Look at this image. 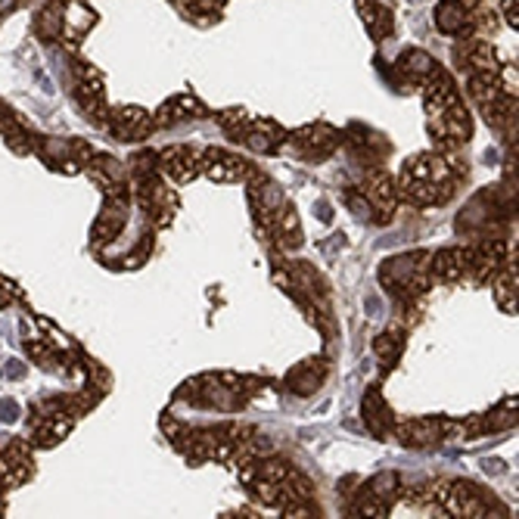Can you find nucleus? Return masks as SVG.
<instances>
[{
  "label": "nucleus",
  "instance_id": "1",
  "mask_svg": "<svg viewBox=\"0 0 519 519\" xmlns=\"http://www.w3.org/2000/svg\"><path fill=\"white\" fill-rule=\"evenodd\" d=\"M479 0H441L436 10V25L445 34L473 32V10Z\"/></svg>",
  "mask_w": 519,
  "mask_h": 519
},
{
  "label": "nucleus",
  "instance_id": "2",
  "mask_svg": "<svg viewBox=\"0 0 519 519\" xmlns=\"http://www.w3.org/2000/svg\"><path fill=\"white\" fill-rule=\"evenodd\" d=\"M199 165H202V171L215 181H236L249 171V165L243 162V159L227 156V153H221V150H209L206 156L199 159Z\"/></svg>",
  "mask_w": 519,
  "mask_h": 519
},
{
  "label": "nucleus",
  "instance_id": "3",
  "mask_svg": "<svg viewBox=\"0 0 519 519\" xmlns=\"http://www.w3.org/2000/svg\"><path fill=\"white\" fill-rule=\"evenodd\" d=\"M292 144L299 146L305 156L311 159H324L329 150L336 146V134L324 125H318V128H301L296 137H292Z\"/></svg>",
  "mask_w": 519,
  "mask_h": 519
},
{
  "label": "nucleus",
  "instance_id": "4",
  "mask_svg": "<svg viewBox=\"0 0 519 519\" xmlns=\"http://www.w3.org/2000/svg\"><path fill=\"white\" fill-rule=\"evenodd\" d=\"M398 66V75H404L408 81L413 84H426L430 81V75L436 72V60H432L430 53H423V51H408L402 56V60L395 62Z\"/></svg>",
  "mask_w": 519,
  "mask_h": 519
},
{
  "label": "nucleus",
  "instance_id": "5",
  "mask_svg": "<svg viewBox=\"0 0 519 519\" xmlns=\"http://www.w3.org/2000/svg\"><path fill=\"white\" fill-rule=\"evenodd\" d=\"M193 116H202V103L196 100V97L184 94V97L168 100L165 107L159 109L156 125H178V122H187V118H193Z\"/></svg>",
  "mask_w": 519,
  "mask_h": 519
},
{
  "label": "nucleus",
  "instance_id": "6",
  "mask_svg": "<svg viewBox=\"0 0 519 519\" xmlns=\"http://www.w3.org/2000/svg\"><path fill=\"white\" fill-rule=\"evenodd\" d=\"M150 128H153V122L144 109H122L116 116V125H112V131H116L122 140H140Z\"/></svg>",
  "mask_w": 519,
  "mask_h": 519
},
{
  "label": "nucleus",
  "instance_id": "7",
  "mask_svg": "<svg viewBox=\"0 0 519 519\" xmlns=\"http://www.w3.org/2000/svg\"><path fill=\"white\" fill-rule=\"evenodd\" d=\"M320 380H324V364L305 361L301 367H296L290 376H286V385H290L296 395H311V392L320 385Z\"/></svg>",
  "mask_w": 519,
  "mask_h": 519
},
{
  "label": "nucleus",
  "instance_id": "8",
  "mask_svg": "<svg viewBox=\"0 0 519 519\" xmlns=\"http://www.w3.org/2000/svg\"><path fill=\"white\" fill-rule=\"evenodd\" d=\"M445 430H448V423H441V420H417V423L404 426L402 436L408 445H432V441H439V436Z\"/></svg>",
  "mask_w": 519,
  "mask_h": 519
},
{
  "label": "nucleus",
  "instance_id": "9",
  "mask_svg": "<svg viewBox=\"0 0 519 519\" xmlns=\"http://www.w3.org/2000/svg\"><path fill=\"white\" fill-rule=\"evenodd\" d=\"M162 165L178 181H190L193 174H196V165H199V159H196L193 153L187 150V146H174V150H168L165 156H162Z\"/></svg>",
  "mask_w": 519,
  "mask_h": 519
},
{
  "label": "nucleus",
  "instance_id": "10",
  "mask_svg": "<svg viewBox=\"0 0 519 519\" xmlns=\"http://www.w3.org/2000/svg\"><path fill=\"white\" fill-rule=\"evenodd\" d=\"M357 6H361L364 25L370 28L374 38H385V34L392 32V13L385 10V6L374 4V0H357Z\"/></svg>",
  "mask_w": 519,
  "mask_h": 519
},
{
  "label": "nucleus",
  "instance_id": "11",
  "mask_svg": "<svg viewBox=\"0 0 519 519\" xmlns=\"http://www.w3.org/2000/svg\"><path fill=\"white\" fill-rule=\"evenodd\" d=\"M280 128L273 122H255L252 128H246V144L258 153H273L280 146Z\"/></svg>",
  "mask_w": 519,
  "mask_h": 519
},
{
  "label": "nucleus",
  "instance_id": "12",
  "mask_svg": "<svg viewBox=\"0 0 519 519\" xmlns=\"http://www.w3.org/2000/svg\"><path fill=\"white\" fill-rule=\"evenodd\" d=\"M467 262H469L467 252L445 249V252H439V255L432 258V271H436V277H441V280H454V277H460V273L467 271Z\"/></svg>",
  "mask_w": 519,
  "mask_h": 519
},
{
  "label": "nucleus",
  "instance_id": "13",
  "mask_svg": "<svg viewBox=\"0 0 519 519\" xmlns=\"http://www.w3.org/2000/svg\"><path fill=\"white\" fill-rule=\"evenodd\" d=\"M364 413H367V423H370V430H374V432H383L380 430V420H385V423L392 420V413H389L385 402L380 398V392H370V395L364 398Z\"/></svg>",
  "mask_w": 519,
  "mask_h": 519
},
{
  "label": "nucleus",
  "instance_id": "14",
  "mask_svg": "<svg viewBox=\"0 0 519 519\" xmlns=\"http://www.w3.org/2000/svg\"><path fill=\"white\" fill-rule=\"evenodd\" d=\"M376 352L392 361V357L402 352V336H398V333H383L380 339H376Z\"/></svg>",
  "mask_w": 519,
  "mask_h": 519
},
{
  "label": "nucleus",
  "instance_id": "15",
  "mask_svg": "<svg viewBox=\"0 0 519 519\" xmlns=\"http://www.w3.org/2000/svg\"><path fill=\"white\" fill-rule=\"evenodd\" d=\"M501 6H504V19H507V25H519V19H516V0H501Z\"/></svg>",
  "mask_w": 519,
  "mask_h": 519
},
{
  "label": "nucleus",
  "instance_id": "16",
  "mask_svg": "<svg viewBox=\"0 0 519 519\" xmlns=\"http://www.w3.org/2000/svg\"><path fill=\"white\" fill-rule=\"evenodd\" d=\"M16 413H19V408L13 402H4L0 404V420H16Z\"/></svg>",
  "mask_w": 519,
  "mask_h": 519
},
{
  "label": "nucleus",
  "instance_id": "17",
  "mask_svg": "<svg viewBox=\"0 0 519 519\" xmlns=\"http://www.w3.org/2000/svg\"><path fill=\"white\" fill-rule=\"evenodd\" d=\"M10 6H16V0H0V13H6Z\"/></svg>",
  "mask_w": 519,
  "mask_h": 519
}]
</instances>
